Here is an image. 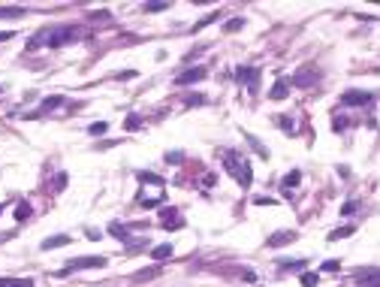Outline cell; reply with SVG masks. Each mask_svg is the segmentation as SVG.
Masks as SVG:
<instances>
[{
	"label": "cell",
	"mask_w": 380,
	"mask_h": 287,
	"mask_svg": "<svg viewBox=\"0 0 380 287\" xmlns=\"http://www.w3.org/2000/svg\"><path fill=\"white\" fill-rule=\"evenodd\" d=\"M166 257H172V245H157L151 251V260H157V263H163Z\"/></svg>",
	"instance_id": "obj_17"
},
{
	"label": "cell",
	"mask_w": 380,
	"mask_h": 287,
	"mask_svg": "<svg viewBox=\"0 0 380 287\" xmlns=\"http://www.w3.org/2000/svg\"><path fill=\"white\" fill-rule=\"evenodd\" d=\"M245 139H248V142H251V148H254V151H257V154H260V157H263V160H266V157H269V148H266V145H263V142H260V139H257V136H251V133H245Z\"/></svg>",
	"instance_id": "obj_16"
},
{
	"label": "cell",
	"mask_w": 380,
	"mask_h": 287,
	"mask_svg": "<svg viewBox=\"0 0 380 287\" xmlns=\"http://www.w3.org/2000/svg\"><path fill=\"white\" fill-rule=\"evenodd\" d=\"M106 127H109L106 121H97V124H91V127H88V133H91V136H103V133H106Z\"/></svg>",
	"instance_id": "obj_23"
},
{
	"label": "cell",
	"mask_w": 380,
	"mask_h": 287,
	"mask_svg": "<svg viewBox=\"0 0 380 287\" xmlns=\"http://www.w3.org/2000/svg\"><path fill=\"white\" fill-rule=\"evenodd\" d=\"M317 281H320V275H317V272H302V284H305V287H314Z\"/></svg>",
	"instance_id": "obj_25"
},
{
	"label": "cell",
	"mask_w": 380,
	"mask_h": 287,
	"mask_svg": "<svg viewBox=\"0 0 380 287\" xmlns=\"http://www.w3.org/2000/svg\"><path fill=\"white\" fill-rule=\"evenodd\" d=\"M166 160H169V163H181V160H184V151H169Z\"/></svg>",
	"instance_id": "obj_29"
},
{
	"label": "cell",
	"mask_w": 380,
	"mask_h": 287,
	"mask_svg": "<svg viewBox=\"0 0 380 287\" xmlns=\"http://www.w3.org/2000/svg\"><path fill=\"white\" fill-rule=\"evenodd\" d=\"M109 233H112L115 239H121V242H127V245H133V239H130V233H127V227H124V224H118V221H112V224H109Z\"/></svg>",
	"instance_id": "obj_13"
},
{
	"label": "cell",
	"mask_w": 380,
	"mask_h": 287,
	"mask_svg": "<svg viewBox=\"0 0 380 287\" xmlns=\"http://www.w3.org/2000/svg\"><path fill=\"white\" fill-rule=\"evenodd\" d=\"M257 76H260V70H257V67H239V70H236V79H239V82H248V85H251V91H257V85H254V82H257Z\"/></svg>",
	"instance_id": "obj_6"
},
{
	"label": "cell",
	"mask_w": 380,
	"mask_h": 287,
	"mask_svg": "<svg viewBox=\"0 0 380 287\" xmlns=\"http://www.w3.org/2000/svg\"><path fill=\"white\" fill-rule=\"evenodd\" d=\"M320 79V73H311V70H299L296 73V79H293V85H314Z\"/></svg>",
	"instance_id": "obj_14"
},
{
	"label": "cell",
	"mask_w": 380,
	"mask_h": 287,
	"mask_svg": "<svg viewBox=\"0 0 380 287\" xmlns=\"http://www.w3.org/2000/svg\"><path fill=\"white\" fill-rule=\"evenodd\" d=\"M226 169H230V176H233V179H239V185H242V188H251L254 173H251V163H248L245 157H239L236 151H230V154H226Z\"/></svg>",
	"instance_id": "obj_2"
},
{
	"label": "cell",
	"mask_w": 380,
	"mask_h": 287,
	"mask_svg": "<svg viewBox=\"0 0 380 287\" xmlns=\"http://www.w3.org/2000/svg\"><path fill=\"white\" fill-rule=\"evenodd\" d=\"M347 236H353V227H341V230H332V233H329V242H335V239H347Z\"/></svg>",
	"instance_id": "obj_22"
},
{
	"label": "cell",
	"mask_w": 380,
	"mask_h": 287,
	"mask_svg": "<svg viewBox=\"0 0 380 287\" xmlns=\"http://www.w3.org/2000/svg\"><path fill=\"white\" fill-rule=\"evenodd\" d=\"M374 100L371 91H344L341 94V106H368Z\"/></svg>",
	"instance_id": "obj_5"
},
{
	"label": "cell",
	"mask_w": 380,
	"mask_h": 287,
	"mask_svg": "<svg viewBox=\"0 0 380 287\" xmlns=\"http://www.w3.org/2000/svg\"><path fill=\"white\" fill-rule=\"evenodd\" d=\"M166 6H169V3H148V6H145V12H163Z\"/></svg>",
	"instance_id": "obj_30"
},
{
	"label": "cell",
	"mask_w": 380,
	"mask_h": 287,
	"mask_svg": "<svg viewBox=\"0 0 380 287\" xmlns=\"http://www.w3.org/2000/svg\"><path fill=\"white\" fill-rule=\"evenodd\" d=\"M281 269H305V260H281Z\"/></svg>",
	"instance_id": "obj_24"
},
{
	"label": "cell",
	"mask_w": 380,
	"mask_h": 287,
	"mask_svg": "<svg viewBox=\"0 0 380 287\" xmlns=\"http://www.w3.org/2000/svg\"><path fill=\"white\" fill-rule=\"evenodd\" d=\"M353 212H356V203H344V206H341V215H347V218H350Z\"/></svg>",
	"instance_id": "obj_32"
},
{
	"label": "cell",
	"mask_w": 380,
	"mask_h": 287,
	"mask_svg": "<svg viewBox=\"0 0 380 287\" xmlns=\"http://www.w3.org/2000/svg\"><path fill=\"white\" fill-rule=\"evenodd\" d=\"M323 272H338V260H326V263H323Z\"/></svg>",
	"instance_id": "obj_33"
},
{
	"label": "cell",
	"mask_w": 380,
	"mask_h": 287,
	"mask_svg": "<svg viewBox=\"0 0 380 287\" xmlns=\"http://www.w3.org/2000/svg\"><path fill=\"white\" fill-rule=\"evenodd\" d=\"M202 79H205V70L196 67V70H184L175 82H178V85H193V82H202Z\"/></svg>",
	"instance_id": "obj_9"
},
{
	"label": "cell",
	"mask_w": 380,
	"mask_h": 287,
	"mask_svg": "<svg viewBox=\"0 0 380 287\" xmlns=\"http://www.w3.org/2000/svg\"><path fill=\"white\" fill-rule=\"evenodd\" d=\"M60 103H63V97H60V94H54V97H48V100H42V106H39V109H36V112L30 115V118H36V115H45V112H51V109H57Z\"/></svg>",
	"instance_id": "obj_12"
},
{
	"label": "cell",
	"mask_w": 380,
	"mask_h": 287,
	"mask_svg": "<svg viewBox=\"0 0 380 287\" xmlns=\"http://www.w3.org/2000/svg\"><path fill=\"white\" fill-rule=\"evenodd\" d=\"M24 9L21 6H0V18H21Z\"/></svg>",
	"instance_id": "obj_19"
},
{
	"label": "cell",
	"mask_w": 380,
	"mask_h": 287,
	"mask_svg": "<svg viewBox=\"0 0 380 287\" xmlns=\"http://www.w3.org/2000/svg\"><path fill=\"white\" fill-rule=\"evenodd\" d=\"M3 39H12V30H3V33H0V42H3Z\"/></svg>",
	"instance_id": "obj_37"
},
{
	"label": "cell",
	"mask_w": 380,
	"mask_h": 287,
	"mask_svg": "<svg viewBox=\"0 0 380 287\" xmlns=\"http://www.w3.org/2000/svg\"><path fill=\"white\" fill-rule=\"evenodd\" d=\"M106 266V257H79V260H69L57 275H69V272H82V269H103Z\"/></svg>",
	"instance_id": "obj_3"
},
{
	"label": "cell",
	"mask_w": 380,
	"mask_h": 287,
	"mask_svg": "<svg viewBox=\"0 0 380 287\" xmlns=\"http://www.w3.org/2000/svg\"><path fill=\"white\" fill-rule=\"evenodd\" d=\"M0 91H3V85H0Z\"/></svg>",
	"instance_id": "obj_38"
},
{
	"label": "cell",
	"mask_w": 380,
	"mask_h": 287,
	"mask_svg": "<svg viewBox=\"0 0 380 287\" xmlns=\"http://www.w3.org/2000/svg\"><path fill=\"white\" fill-rule=\"evenodd\" d=\"M60 245H69V236H63V233H57V236H48V239H42V251H54V248H60Z\"/></svg>",
	"instance_id": "obj_11"
},
{
	"label": "cell",
	"mask_w": 380,
	"mask_h": 287,
	"mask_svg": "<svg viewBox=\"0 0 380 287\" xmlns=\"http://www.w3.org/2000/svg\"><path fill=\"white\" fill-rule=\"evenodd\" d=\"M160 224H163V227H169V230H178L184 221H181L178 209H163V215H160Z\"/></svg>",
	"instance_id": "obj_7"
},
{
	"label": "cell",
	"mask_w": 380,
	"mask_h": 287,
	"mask_svg": "<svg viewBox=\"0 0 380 287\" xmlns=\"http://www.w3.org/2000/svg\"><path fill=\"white\" fill-rule=\"evenodd\" d=\"M42 39H45V45L57 48V45H66V42H72V39H75V30H72V27H51V30H42V33H36V36H33V42H30L27 48H36V45H42Z\"/></svg>",
	"instance_id": "obj_1"
},
{
	"label": "cell",
	"mask_w": 380,
	"mask_h": 287,
	"mask_svg": "<svg viewBox=\"0 0 380 287\" xmlns=\"http://www.w3.org/2000/svg\"><path fill=\"white\" fill-rule=\"evenodd\" d=\"M254 203H257V206H269L272 200H269V197H254Z\"/></svg>",
	"instance_id": "obj_36"
},
{
	"label": "cell",
	"mask_w": 380,
	"mask_h": 287,
	"mask_svg": "<svg viewBox=\"0 0 380 287\" xmlns=\"http://www.w3.org/2000/svg\"><path fill=\"white\" fill-rule=\"evenodd\" d=\"M299 182H302V173H299V169H293L290 176H284V182H281V188H284V194H287V191H293V188H296Z\"/></svg>",
	"instance_id": "obj_15"
},
{
	"label": "cell",
	"mask_w": 380,
	"mask_h": 287,
	"mask_svg": "<svg viewBox=\"0 0 380 287\" xmlns=\"http://www.w3.org/2000/svg\"><path fill=\"white\" fill-rule=\"evenodd\" d=\"M347 127V118H332V130H344Z\"/></svg>",
	"instance_id": "obj_31"
},
{
	"label": "cell",
	"mask_w": 380,
	"mask_h": 287,
	"mask_svg": "<svg viewBox=\"0 0 380 287\" xmlns=\"http://www.w3.org/2000/svg\"><path fill=\"white\" fill-rule=\"evenodd\" d=\"M281 127H284V130H290V133H293V130H296V124H293V121H290V118H281Z\"/></svg>",
	"instance_id": "obj_35"
},
{
	"label": "cell",
	"mask_w": 380,
	"mask_h": 287,
	"mask_svg": "<svg viewBox=\"0 0 380 287\" xmlns=\"http://www.w3.org/2000/svg\"><path fill=\"white\" fill-rule=\"evenodd\" d=\"M290 88H293V82H290V79H278V82H275V88L269 91V97H272V100H284V97L290 94Z\"/></svg>",
	"instance_id": "obj_10"
},
{
	"label": "cell",
	"mask_w": 380,
	"mask_h": 287,
	"mask_svg": "<svg viewBox=\"0 0 380 287\" xmlns=\"http://www.w3.org/2000/svg\"><path fill=\"white\" fill-rule=\"evenodd\" d=\"M0 212H3V206H0Z\"/></svg>",
	"instance_id": "obj_39"
},
{
	"label": "cell",
	"mask_w": 380,
	"mask_h": 287,
	"mask_svg": "<svg viewBox=\"0 0 380 287\" xmlns=\"http://www.w3.org/2000/svg\"><path fill=\"white\" fill-rule=\"evenodd\" d=\"M63 185H66V176H63V173H60V176H57V179H54V191H63Z\"/></svg>",
	"instance_id": "obj_34"
},
{
	"label": "cell",
	"mask_w": 380,
	"mask_h": 287,
	"mask_svg": "<svg viewBox=\"0 0 380 287\" xmlns=\"http://www.w3.org/2000/svg\"><path fill=\"white\" fill-rule=\"evenodd\" d=\"M353 281L359 287H380V266H362V269H356Z\"/></svg>",
	"instance_id": "obj_4"
},
{
	"label": "cell",
	"mask_w": 380,
	"mask_h": 287,
	"mask_svg": "<svg viewBox=\"0 0 380 287\" xmlns=\"http://www.w3.org/2000/svg\"><path fill=\"white\" fill-rule=\"evenodd\" d=\"M0 287H33L30 278H0Z\"/></svg>",
	"instance_id": "obj_18"
},
{
	"label": "cell",
	"mask_w": 380,
	"mask_h": 287,
	"mask_svg": "<svg viewBox=\"0 0 380 287\" xmlns=\"http://www.w3.org/2000/svg\"><path fill=\"white\" fill-rule=\"evenodd\" d=\"M239 27H245V18H233V21H226V24H223V30H226V33H233V30H239Z\"/></svg>",
	"instance_id": "obj_26"
},
{
	"label": "cell",
	"mask_w": 380,
	"mask_h": 287,
	"mask_svg": "<svg viewBox=\"0 0 380 287\" xmlns=\"http://www.w3.org/2000/svg\"><path fill=\"white\" fill-rule=\"evenodd\" d=\"M296 239H299L296 230H281V233H275V236L269 239V245H272V248H281V245H290V242H296Z\"/></svg>",
	"instance_id": "obj_8"
},
{
	"label": "cell",
	"mask_w": 380,
	"mask_h": 287,
	"mask_svg": "<svg viewBox=\"0 0 380 287\" xmlns=\"http://www.w3.org/2000/svg\"><path fill=\"white\" fill-rule=\"evenodd\" d=\"M136 179H139V182H145V185H163V179H160V176H154V173H142V169L136 173Z\"/></svg>",
	"instance_id": "obj_20"
},
{
	"label": "cell",
	"mask_w": 380,
	"mask_h": 287,
	"mask_svg": "<svg viewBox=\"0 0 380 287\" xmlns=\"http://www.w3.org/2000/svg\"><path fill=\"white\" fill-rule=\"evenodd\" d=\"M124 127H127V130H139V127H142V118H139V115H130V118L124 121Z\"/></svg>",
	"instance_id": "obj_27"
},
{
	"label": "cell",
	"mask_w": 380,
	"mask_h": 287,
	"mask_svg": "<svg viewBox=\"0 0 380 287\" xmlns=\"http://www.w3.org/2000/svg\"><path fill=\"white\" fill-rule=\"evenodd\" d=\"M214 18H220V12H214V15H205V18H202V21H199V24H196L193 30H202V27H205V24H211Z\"/></svg>",
	"instance_id": "obj_28"
},
{
	"label": "cell",
	"mask_w": 380,
	"mask_h": 287,
	"mask_svg": "<svg viewBox=\"0 0 380 287\" xmlns=\"http://www.w3.org/2000/svg\"><path fill=\"white\" fill-rule=\"evenodd\" d=\"M30 218V203H18L15 206V221H27Z\"/></svg>",
	"instance_id": "obj_21"
}]
</instances>
